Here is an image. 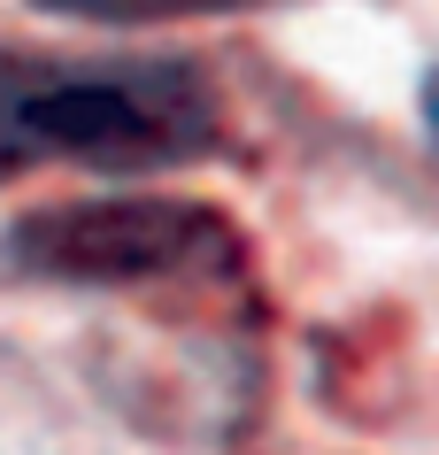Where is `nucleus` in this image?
Segmentation results:
<instances>
[{
    "label": "nucleus",
    "mask_w": 439,
    "mask_h": 455,
    "mask_svg": "<svg viewBox=\"0 0 439 455\" xmlns=\"http://www.w3.org/2000/svg\"><path fill=\"white\" fill-rule=\"evenodd\" d=\"M223 140L216 77L185 54H62L0 47V186L31 163H85L108 178L193 163Z\"/></svg>",
    "instance_id": "1"
},
{
    "label": "nucleus",
    "mask_w": 439,
    "mask_h": 455,
    "mask_svg": "<svg viewBox=\"0 0 439 455\" xmlns=\"http://www.w3.org/2000/svg\"><path fill=\"white\" fill-rule=\"evenodd\" d=\"M8 263L31 278H70V286H123V278H200V270H239V232L200 201H70V209H31L8 232Z\"/></svg>",
    "instance_id": "2"
},
{
    "label": "nucleus",
    "mask_w": 439,
    "mask_h": 455,
    "mask_svg": "<svg viewBox=\"0 0 439 455\" xmlns=\"http://www.w3.org/2000/svg\"><path fill=\"white\" fill-rule=\"evenodd\" d=\"M70 24H185V16H239V8H278V0H31Z\"/></svg>",
    "instance_id": "3"
}]
</instances>
